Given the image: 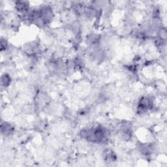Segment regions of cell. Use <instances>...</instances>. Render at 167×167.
<instances>
[{"label":"cell","instance_id":"1","mask_svg":"<svg viewBox=\"0 0 167 167\" xmlns=\"http://www.w3.org/2000/svg\"><path fill=\"white\" fill-rule=\"evenodd\" d=\"M27 3L25 2H18L16 3V5L18 11L21 12H27L29 8V5Z\"/></svg>","mask_w":167,"mask_h":167},{"label":"cell","instance_id":"3","mask_svg":"<svg viewBox=\"0 0 167 167\" xmlns=\"http://www.w3.org/2000/svg\"><path fill=\"white\" fill-rule=\"evenodd\" d=\"M2 81L3 84H4L5 86H8L11 82L10 77L7 75H4L2 78Z\"/></svg>","mask_w":167,"mask_h":167},{"label":"cell","instance_id":"2","mask_svg":"<svg viewBox=\"0 0 167 167\" xmlns=\"http://www.w3.org/2000/svg\"><path fill=\"white\" fill-rule=\"evenodd\" d=\"M104 157L106 161L112 162L115 159V155L113 151L110 150H107L104 152Z\"/></svg>","mask_w":167,"mask_h":167}]
</instances>
